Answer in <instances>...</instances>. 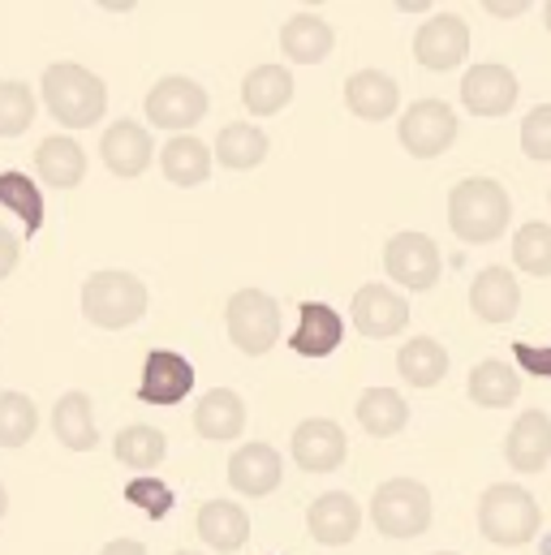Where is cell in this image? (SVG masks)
I'll return each instance as SVG.
<instances>
[{
    "label": "cell",
    "instance_id": "1",
    "mask_svg": "<svg viewBox=\"0 0 551 555\" xmlns=\"http://www.w3.org/2000/svg\"><path fill=\"white\" fill-rule=\"evenodd\" d=\"M43 104L52 113V121H61L65 130H91L95 121H104L108 108V87L100 74H91L78 61H56L43 69Z\"/></svg>",
    "mask_w": 551,
    "mask_h": 555
},
{
    "label": "cell",
    "instance_id": "2",
    "mask_svg": "<svg viewBox=\"0 0 551 555\" xmlns=\"http://www.w3.org/2000/svg\"><path fill=\"white\" fill-rule=\"evenodd\" d=\"M509 216H513L509 194H504V185L491 181V177H465V181H457L452 194H448V224H452V233H457L461 242H470V246L496 242V237L509 229Z\"/></svg>",
    "mask_w": 551,
    "mask_h": 555
},
{
    "label": "cell",
    "instance_id": "3",
    "mask_svg": "<svg viewBox=\"0 0 551 555\" xmlns=\"http://www.w3.org/2000/svg\"><path fill=\"white\" fill-rule=\"evenodd\" d=\"M539 521H543V513H539L535 495L522 491L517 482H496L478 500V530L496 547H526L539 534Z\"/></svg>",
    "mask_w": 551,
    "mask_h": 555
},
{
    "label": "cell",
    "instance_id": "4",
    "mask_svg": "<svg viewBox=\"0 0 551 555\" xmlns=\"http://www.w3.org/2000/svg\"><path fill=\"white\" fill-rule=\"evenodd\" d=\"M82 314L104 332L134 327L146 314V284L134 272H95L82 284Z\"/></svg>",
    "mask_w": 551,
    "mask_h": 555
},
{
    "label": "cell",
    "instance_id": "5",
    "mask_svg": "<svg viewBox=\"0 0 551 555\" xmlns=\"http://www.w3.org/2000/svg\"><path fill=\"white\" fill-rule=\"evenodd\" d=\"M371 521L388 539H418L431 526V491L413 478H388L371 495Z\"/></svg>",
    "mask_w": 551,
    "mask_h": 555
},
{
    "label": "cell",
    "instance_id": "6",
    "mask_svg": "<svg viewBox=\"0 0 551 555\" xmlns=\"http://www.w3.org/2000/svg\"><path fill=\"white\" fill-rule=\"evenodd\" d=\"M225 323H229V340L242 353L259 358V353L272 349L276 336H280V306H276L272 293H264V288H242V293L229 297Z\"/></svg>",
    "mask_w": 551,
    "mask_h": 555
},
{
    "label": "cell",
    "instance_id": "7",
    "mask_svg": "<svg viewBox=\"0 0 551 555\" xmlns=\"http://www.w3.org/2000/svg\"><path fill=\"white\" fill-rule=\"evenodd\" d=\"M207 91L194 82V78H181V74H168L159 78L151 91H146V121L159 126V130H172V134H185L194 130L203 117H207Z\"/></svg>",
    "mask_w": 551,
    "mask_h": 555
},
{
    "label": "cell",
    "instance_id": "8",
    "mask_svg": "<svg viewBox=\"0 0 551 555\" xmlns=\"http://www.w3.org/2000/svg\"><path fill=\"white\" fill-rule=\"evenodd\" d=\"M397 134H401V146L410 151L413 159L444 155L457 142V113L444 100H418L397 121Z\"/></svg>",
    "mask_w": 551,
    "mask_h": 555
},
{
    "label": "cell",
    "instance_id": "9",
    "mask_svg": "<svg viewBox=\"0 0 551 555\" xmlns=\"http://www.w3.org/2000/svg\"><path fill=\"white\" fill-rule=\"evenodd\" d=\"M470 52V26L465 17L457 13H435L422 22V30L413 35V61L422 69H435V74H448L465 61Z\"/></svg>",
    "mask_w": 551,
    "mask_h": 555
},
{
    "label": "cell",
    "instance_id": "10",
    "mask_svg": "<svg viewBox=\"0 0 551 555\" xmlns=\"http://www.w3.org/2000/svg\"><path fill=\"white\" fill-rule=\"evenodd\" d=\"M289 448H293V461L306 474H332L349 456V439H345V430L332 417H306V422H297Z\"/></svg>",
    "mask_w": 551,
    "mask_h": 555
},
{
    "label": "cell",
    "instance_id": "11",
    "mask_svg": "<svg viewBox=\"0 0 551 555\" xmlns=\"http://www.w3.org/2000/svg\"><path fill=\"white\" fill-rule=\"evenodd\" d=\"M384 268L410 293H426L439 280V246L426 233H397L384 250Z\"/></svg>",
    "mask_w": 551,
    "mask_h": 555
},
{
    "label": "cell",
    "instance_id": "12",
    "mask_svg": "<svg viewBox=\"0 0 551 555\" xmlns=\"http://www.w3.org/2000/svg\"><path fill=\"white\" fill-rule=\"evenodd\" d=\"M354 327L367 340H388L410 327V301L388 284H362L354 293Z\"/></svg>",
    "mask_w": 551,
    "mask_h": 555
},
{
    "label": "cell",
    "instance_id": "13",
    "mask_svg": "<svg viewBox=\"0 0 551 555\" xmlns=\"http://www.w3.org/2000/svg\"><path fill=\"white\" fill-rule=\"evenodd\" d=\"M194 392V366L172 349H151L138 379V401L146 405H181Z\"/></svg>",
    "mask_w": 551,
    "mask_h": 555
},
{
    "label": "cell",
    "instance_id": "14",
    "mask_svg": "<svg viewBox=\"0 0 551 555\" xmlns=\"http://www.w3.org/2000/svg\"><path fill=\"white\" fill-rule=\"evenodd\" d=\"M517 95H522V87L509 65H474L461 78V100L474 117H504V113H513Z\"/></svg>",
    "mask_w": 551,
    "mask_h": 555
},
{
    "label": "cell",
    "instance_id": "15",
    "mask_svg": "<svg viewBox=\"0 0 551 555\" xmlns=\"http://www.w3.org/2000/svg\"><path fill=\"white\" fill-rule=\"evenodd\" d=\"M306 526H310V539L323 543V547H345L358 539V526H362V508L354 495L345 491H328L310 504L306 513Z\"/></svg>",
    "mask_w": 551,
    "mask_h": 555
},
{
    "label": "cell",
    "instance_id": "16",
    "mask_svg": "<svg viewBox=\"0 0 551 555\" xmlns=\"http://www.w3.org/2000/svg\"><path fill=\"white\" fill-rule=\"evenodd\" d=\"M284 478V461L272 443H242L229 456V487L242 495H272Z\"/></svg>",
    "mask_w": 551,
    "mask_h": 555
},
{
    "label": "cell",
    "instance_id": "17",
    "mask_svg": "<svg viewBox=\"0 0 551 555\" xmlns=\"http://www.w3.org/2000/svg\"><path fill=\"white\" fill-rule=\"evenodd\" d=\"M345 340V319L328 301H302L297 306V332H293V353L302 358H328Z\"/></svg>",
    "mask_w": 551,
    "mask_h": 555
},
{
    "label": "cell",
    "instance_id": "18",
    "mask_svg": "<svg viewBox=\"0 0 551 555\" xmlns=\"http://www.w3.org/2000/svg\"><path fill=\"white\" fill-rule=\"evenodd\" d=\"M470 310L483 323H513L522 310V288L509 268H483L470 284Z\"/></svg>",
    "mask_w": 551,
    "mask_h": 555
},
{
    "label": "cell",
    "instance_id": "19",
    "mask_svg": "<svg viewBox=\"0 0 551 555\" xmlns=\"http://www.w3.org/2000/svg\"><path fill=\"white\" fill-rule=\"evenodd\" d=\"M100 155H104L113 177H142L151 168L155 142H151V134L138 121H113L104 130V139H100Z\"/></svg>",
    "mask_w": 551,
    "mask_h": 555
},
{
    "label": "cell",
    "instance_id": "20",
    "mask_svg": "<svg viewBox=\"0 0 551 555\" xmlns=\"http://www.w3.org/2000/svg\"><path fill=\"white\" fill-rule=\"evenodd\" d=\"M504 456L517 474H539L551 461V417L543 410H526L504 439Z\"/></svg>",
    "mask_w": 551,
    "mask_h": 555
},
{
    "label": "cell",
    "instance_id": "21",
    "mask_svg": "<svg viewBox=\"0 0 551 555\" xmlns=\"http://www.w3.org/2000/svg\"><path fill=\"white\" fill-rule=\"evenodd\" d=\"M35 172L52 190H74L87 177V151L69 134H52L35 146Z\"/></svg>",
    "mask_w": 551,
    "mask_h": 555
},
{
    "label": "cell",
    "instance_id": "22",
    "mask_svg": "<svg viewBox=\"0 0 551 555\" xmlns=\"http://www.w3.org/2000/svg\"><path fill=\"white\" fill-rule=\"evenodd\" d=\"M345 104L362 121H388L397 113V104H401V87L380 69H358L345 82Z\"/></svg>",
    "mask_w": 551,
    "mask_h": 555
},
{
    "label": "cell",
    "instance_id": "23",
    "mask_svg": "<svg viewBox=\"0 0 551 555\" xmlns=\"http://www.w3.org/2000/svg\"><path fill=\"white\" fill-rule=\"evenodd\" d=\"M198 539L212 552H242L251 543V517L233 500H207L198 508Z\"/></svg>",
    "mask_w": 551,
    "mask_h": 555
},
{
    "label": "cell",
    "instance_id": "24",
    "mask_svg": "<svg viewBox=\"0 0 551 555\" xmlns=\"http://www.w3.org/2000/svg\"><path fill=\"white\" fill-rule=\"evenodd\" d=\"M332 43H336V30L323 17H315V13H293L280 26V48L297 65H319L332 52Z\"/></svg>",
    "mask_w": 551,
    "mask_h": 555
},
{
    "label": "cell",
    "instance_id": "25",
    "mask_svg": "<svg viewBox=\"0 0 551 555\" xmlns=\"http://www.w3.org/2000/svg\"><path fill=\"white\" fill-rule=\"evenodd\" d=\"M52 435L61 439V448L69 452H91L100 443V430H95V414H91V397L87 392H65L52 410Z\"/></svg>",
    "mask_w": 551,
    "mask_h": 555
},
{
    "label": "cell",
    "instance_id": "26",
    "mask_svg": "<svg viewBox=\"0 0 551 555\" xmlns=\"http://www.w3.org/2000/svg\"><path fill=\"white\" fill-rule=\"evenodd\" d=\"M194 430L203 439H216V443L220 439H238L246 430V401L238 392H229V388H212L194 410Z\"/></svg>",
    "mask_w": 551,
    "mask_h": 555
},
{
    "label": "cell",
    "instance_id": "27",
    "mask_svg": "<svg viewBox=\"0 0 551 555\" xmlns=\"http://www.w3.org/2000/svg\"><path fill=\"white\" fill-rule=\"evenodd\" d=\"M212 151H207V142H198L194 134H177V139L164 142V151H159V168H164V177L172 181V185H203L207 177H212Z\"/></svg>",
    "mask_w": 551,
    "mask_h": 555
},
{
    "label": "cell",
    "instance_id": "28",
    "mask_svg": "<svg viewBox=\"0 0 551 555\" xmlns=\"http://www.w3.org/2000/svg\"><path fill=\"white\" fill-rule=\"evenodd\" d=\"M293 100V74L284 65H255L242 82V104L255 117H276Z\"/></svg>",
    "mask_w": 551,
    "mask_h": 555
},
{
    "label": "cell",
    "instance_id": "29",
    "mask_svg": "<svg viewBox=\"0 0 551 555\" xmlns=\"http://www.w3.org/2000/svg\"><path fill=\"white\" fill-rule=\"evenodd\" d=\"M268 151H272V142H268V134H264L259 126L238 121V126H225V130H220V139H216V151H212V155H216L225 168L246 172V168H259V164L268 159Z\"/></svg>",
    "mask_w": 551,
    "mask_h": 555
},
{
    "label": "cell",
    "instance_id": "30",
    "mask_svg": "<svg viewBox=\"0 0 551 555\" xmlns=\"http://www.w3.org/2000/svg\"><path fill=\"white\" fill-rule=\"evenodd\" d=\"M358 422H362L367 435H375V439H393L397 430H406L410 405H406V397L393 392V388H367V392L358 397Z\"/></svg>",
    "mask_w": 551,
    "mask_h": 555
},
{
    "label": "cell",
    "instance_id": "31",
    "mask_svg": "<svg viewBox=\"0 0 551 555\" xmlns=\"http://www.w3.org/2000/svg\"><path fill=\"white\" fill-rule=\"evenodd\" d=\"M448 353H444V345L439 340H431V336H413L401 345V353H397V371H401V379L413 384V388H435L444 375H448Z\"/></svg>",
    "mask_w": 551,
    "mask_h": 555
},
{
    "label": "cell",
    "instance_id": "32",
    "mask_svg": "<svg viewBox=\"0 0 551 555\" xmlns=\"http://www.w3.org/2000/svg\"><path fill=\"white\" fill-rule=\"evenodd\" d=\"M517 392H522V384H517V371L509 362L487 358L470 371V401L483 410H504L517 401Z\"/></svg>",
    "mask_w": 551,
    "mask_h": 555
},
{
    "label": "cell",
    "instance_id": "33",
    "mask_svg": "<svg viewBox=\"0 0 551 555\" xmlns=\"http://www.w3.org/2000/svg\"><path fill=\"white\" fill-rule=\"evenodd\" d=\"M0 207H9L22 220L26 237L43 229V190L26 172H0Z\"/></svg>",
    "mask_w": 551,
    "mask_h": 555
},
{
    "label": "cell",
    "instance_id": "34",
    "mask_svg": "<svg viewBox=\"0 0 551 555\" xmlns=\"http://www.w3.org/2000/svg\"><path fill=\"white\" fill-rule=\"evenodd\" d=\"M113 452H117V461L121 465H130V469H151V465H159L164 461V452H168V443H164V430H155V426H126V430H117V439H113Z\"/></svg>",
    "mask_w": 551,
    "mask_h": 555
},
{
    "label": "cell",
    "instance_id": "35",
    "mask_svg": "<svg viewBox=\"0 0 551 555\" xmlns=\"http://www.w3.org/2000/svg\"><path fill=\"white\" fill-rule=\"evenodd\" d=\"M39 430V410L26 392H0V448H22Z\"/></svg>",
    "mask_w": 551,
    "mask_h": 555
},
{
    "label": "cell",
    "instance_id": "36",
    "mask_svg": "<svg viewBox=\"0 0 551 555\" xmlns=\"http://www.w3.org/2000/svg\"><path fill=\"white\" fill-rule=\"evenodd\" d=\"M35 121V91L26 82L4 78L0 82V139H17L26 134Z\"/></svg>",
    "mask_w": 551,
    "mask_h": 555
},
{
    "label": "cell",
    "instance_id": "37",
    "mask_svg": "<svg viewBox=\"0 0 551 555\" xmlns=\"http://www.w3.org/2000/svg\"><path fill=\"white\" fill-rule=\"evenodd\" d=\"M513 259L526 276H551V224H522L513 242Z\"/></svg>",
    "mask_w": 551,
    "mask_h": 555
},
{
    "label": "cell",
    "instance_id": "38",
    "mask_svg": "<svg viewBox=\"0 0 551 555\" xmlns=\"http://www.w3.org/2000/svg\"><path fill=\"white\" fill-rule=\"evenodd\" d=\"M126 500L134 504L138 513H146L151 521H164L168 513H172V487L168 482H159V478H151V474H138L134 482L126 487Z\"/></svg>",
    "mask_w": 551,
    "mask_h": 555
},
{
    "label": "cell",
    "instance_id": "39",
    "mask_svg": "<svg viewBox=\"0 0 551 555\" xmlns=\"http://www.w3.org/2000/svg\"><path fill=\"white\" fill-rule=\"evenodd\" d=\"M522 151L530 159H551V104H539L522 121Z\"/></svg>",
    "mask_w": 551,
    "mask_h": 555
},
{
    "label": "cell",
    "instance_id": "40",
    "mask_svg": "<svg viewBox=\"0 0 551 555\" xmlns=\"http://www.w3.org/2000/svg\"><path fill=\"white\" fill-rule=\"evenodd\" d=\"M513 358L526 375H539V379H551V345L548 349H535L526 340H513Z\"/></svg>",
    "mask_w": 551,
    "mask_h": 555
},
{
    "label": "cell",
    "instance_id": "41",
    "mask_svg": "<svg viewBox=\"0 0 551 555\" xmlns=\"http://www.w3.org/2000/svg\"><path fill=\"white\" fill-rule=\"evenodd\" d=\"M17 259H22V246H17V237L0 224V280H9L17 272Z\"/></svg>",
    "mask_w": 551,
    "mask_h": 555
},
{
    "label": "cell",
    "instance_id": "42",
    "mask_svg": "<svg viewBox=\"0 0 551 555\" xmlns=\"http://www.w3.org/2000/svg\"><path fill=\"white\" fill-rule=\"evenodd\" d=\"M100 555H146V547H142V543H134V539H113V543H108Z\"/></svg>",
    "mask_w": 551,
    "mask_h": 555
},
{
    "label": "cell",
    "instance_id": "43",
    "mask_svg": "<svg viewBox=\"0 0 551 555\" xmlns=\"http://www.w3.org/2000/svg\"><path fill=\"white\" fill-rule=\"evenodd\" d=\"M487 9H491V13H522V9H526V0H513V4H496V0H491Z\"/></svg>",
    "mask_w": 551,
    "mask_h": 555
},
{
    "label": "cell",
    "instance_id": "44",
    "mask_svg": "<svg viewBox=\"0 0 551 555\" xmlns=\"http://www.w3.org/2000/svg\"><path fill=\"white\" fill-rule=\"evenodd\" d=\"M9 513V491H4V482H0V517Z\"/></svg>",
    "mask_w": 551,
    "mask_h": 555
},
{
    "label": "cell",
    "instance_id": "45",
    "mask_svg": "<svg viewBox=\"0 0 551 555\" xmlns=\"http://www.w3.org/2000/svg\"><path fill=\"white\" fill-rule=\"evenodd\" d=\"M543 22H548V30H551V0L543 4Z\"/></svg>",
    "mask_w": 551,
    "mask_h": 555
},
{
    "label": "cell",
    "instance_id": "46",
    "mask_svg": "<svg viewBox=\"0 0 551 555\" xmlns=\"http://www.w3.org/2000/svg\"><path fill=\"white\" fill-rule=\"evenodd\" d=\"M172 555H198V552H172Z\"/></svg>",
    "mask_w": 551,
    "mask_h": 555
},
{
    "label": "cell",
    "instance_id": "47",
    "mask_svg": "<svg viewBox=\"0 0 551 555\" xmlns=\"http://www.w3.org/2000/svg\"><path fill=\"white\" fill-rule=\"evenodd\" d=\"M435 555H452V552H435Z\"/></svg>",
    "mask_w": 551,
    "mask_h": 555
}]
</instances>
